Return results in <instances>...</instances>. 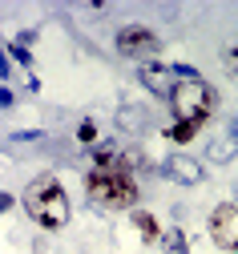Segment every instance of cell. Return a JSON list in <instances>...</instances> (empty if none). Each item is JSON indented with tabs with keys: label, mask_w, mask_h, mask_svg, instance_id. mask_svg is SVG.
<instances>
[{
	"label": "cell",
	"mask_w": 238,
	"mask_h": 254,
	"mask_svg": "<svg viewBox=\"0 0 238 254\" xmlns=\"http://www.w3.org/2000/svg\"><path fill=\"white\" fill-rule=\"evenodd\" d=\"M24 210L41 230H65L69 226V198H65V190H61V182L53 174H41V178L28 182Z\"/></svg>",
	"instance_id": "1"
},
{
	"label": "cell",
	"mask_w": 238,
	"mask_h": 254,
	"mask_svg": "<svg viewBox=\"0 0 238 254\" xmlns=\"http://www.w3.org/2000/svg\"><path fill=\"white\" fill-rule=\"evenodd\" d=\"M85 190L101 210H129L138 202V186L125 170H93L85 178Z\"/></svg>",
	"instance_id": "2"
},
{
	"label": "cell",
	"mask_w": 238,
	"mask_h": 254,
	"mask_svg": "<svg viewBox=\"0 0 238 254\" xmlns=\"http://www.w3.org/2000/svg\"><path fill=\"white\" fill-rule=\"evenodd\" d=\"M174 113L178 121H190V125H202L214 109H218V97H214V89L202 81V77H190V81H178V93H174Z\"/></svg>",
	"instance_id": "3"
},
{
	"label": "cell",
	"mask_w": 238,
	"mask_h": 254,
	"mask_svg": "<svg viewBox=\"0 0 238 254\" xmlns=\"http://www.w3.org/2000/svg\"><path fill=\"white\" fill-rule=\"evenodd\" d=\"M210 238H214V246H218V250L238 254V206L222 202V206H214V210H210Z\"/></svg>",
	"instance_id": "4"
},
{
	"label": "cell",
	"mask_w": 238,
	"mask_h": 254,
	"mask_svg": "<svg viewBox=\"0 0 238 254\" xmlns=\"http://www.w3.org/2000/svg\"><path fill=\"white\" fill-rule=\"evenodd\" d=\"M161 178L178 182V186H202L206 182V166L198 162V157H186V153H174L161 162Z\"/></svg>",
	"instance_id": "5"
},
{
	"label": "cell",
	"mask_w": 238,
	"mask_h": 254,
	"mask_svg": "<svg viewBox=\"0 0 238 254\" xmlns=\"http://www.w3.org/2000/svg\"><path fill=\"white\" fill-rule=\"evenodd\" d=\"M117 53L121 57H154L158 53V37L150 33V28H142V24H125L121 33H117Z\"/></svg>",
	"instance_id": "6"
},
{
	"label": "cell",
	"mask_w": 238,
	"mask_h": 254,
	"mask_svg": "<svg viewBox=\"0 0 238 254\" xmlns=\"http://www.w3.org/2000/svg\"><path fill=\"white\" fill-rule=\"evenodd\" d=\"M206 157H210L214 166H226V162H234V157H238V117H234V121H226L222 129L210 137Z\"/></svg>",
	"instance_id": "7"
},
{
	"label": "cell",
	"mask_w": 238,
	"mask_h": 254,
	"mask_svg": "<svg viewBox=\"0 0 238 254\" xmlns=\"http://www.w3.org/2000/svg\"><path fill=\"white\" fill-rule=\"evenodd\" d=\"M142 85L154 93V97H161V101H174V93H178V77L165 65H146L142 69Z\"/></svg>",
	"instance_id": "8"
},
{
	"label": "cell",
	"mask_w": 238,
	"mask_h": 254,
	"mask_svg": "<svg viewBox=\"0 0 238 254\" xmlns=\"http://www.w3.org/2000/svg\"><path fill=\"white\" fill-rule=\"evenodd\" d=\"M117 125L129 129V133H142L146 125H150V113H146L142 105H121V109H117Z\"/></svg>",
	"instance_id": "9"
},
{
	"label": "cell",
	"mask_w": 238,
	"mask_h": 254,
	"mask_svg": "<svg viewBox=\"0 0 238 254\" xmlns=\"http://www.w3.org/2000/svg\"><path fill=\"white\" fill-rule=\"evenodd\" d=\"M158 246H161L165 254H186V250H190V238H186V230L169 226V230H161V234H158Z\"/></svg>",
	"instance_id": "10"
},
{
	"label": "cell",
	"mask_w": 238,
	"mask_h": 254,
	"mask_svg": "<svg viewBox=\"0 0 238 254\" xmlns=\"http://www.w3.org/2000/svg\"><path fill=\"white\" fill-rule=\"evenodd\" d=\"M133 226H138V234L146 238V242H158V218L154 214H146V210H138V214H133Z\"/></svg>",
	"instance_id": "11"
},
{
	"label": "cell",
	"mask_w": 238,
	"mask_h": 254,
	"mask_svg": "<svg viewBox=\"0 0 238 254\" xmlns=\"http://www.w3.org/2000/svg\"><path fill=\"white\" fill-rule=\"evenodd\" d=\"M194 133H198V125H190V121H178L174 129H169V137H174V141H190Z\"/></svg>",
	"instance_id": "12"
},
{
	"label": "cell",
	"mask_w": 238,
	"mask_h": 254,
	"mask_svg": "<svg viewBox=\"0 0 238 254\" xmlns=\"http://www.w3.org/2000/svg\"><path fill=\"white\" fill-rule=\"evenodd\" d=\"M8 57H12V61H16V65H24V69H28V65H32V57H28V49H24V45H20V41H12V45H8Z\"/></svg>",
	"instance_id": "13"
},
{
	"label": "cell",
	"mask_w": 238,
	"mask_h": 254,
	"mask_svg": "<svg viewBox=\"0 0 238 254\" xmlns=\"http://www.w3.org/2000/svg\"><path fill=\"white\" fill-rule=\"evenodd\" d=\"M222 61H226V73L238 77V45H226V49H222Z\"/></svg>",
	"instance_id": "14"
},
{
	"label": "cell",
	"mask_w": 238,
	"mask_h": 254,
	"mask_svg": "<svg viewBox=\"0 0 238 254\" xmlns=\"http://www.w3.org/2000/svg\"><path fill=\"white\" fill-rule=\"evenodd\" d=\"M77 137H81V141H93V137H97V125H93V121H81V129H77Z\"/></svg>",
	"instance_id": "15"
},
{
	"label": "cell",
	"mask_w": 238,
	"mask_h": 254,
	"mask_svg": "<svg viewBox=\"0 0 238 254\" xmlns=\"http://www.w3.org/2000/svg\"><path fill=\"white\" fill-rule=\"evenodd\" d=\"M41 137V129H20V133H12V141H37Z\"/></svg>",
	"instance_id": "16"
},
{
	"label": "cell",
	"mask_w": 238,
	"mask_h": 254,
	"mask_svg": "<svg viewBox=\"0 0 238 254\" xmlns=\"http://www.w3.org/2000/svg\"><path fill=\"white\" fill-rule=\"evenodd\" d=\"M12 101H16V93H12V89H4V85H0V109H8Z\"/></svg>",
	"instance_id": "17"
},
{
	"label": "cell",
	"mask_w": 238,
	"mask_h": 254,
	"mask_svg": "<svg viewBox=\"0 0 238 254\" xmlns=\"http://www.w3.org/2000/svg\"><path fill=\"white\" fill-rule=\"evenodd\" d=\"M8 73H12V61H8V53H0V81H8Z\"/></svg>",
	"instance_id": "18"
},
{
	"label": "cell",
	"mask_w": 238,
	"mask_h": 254,
	"mask_svg": "<svg viewBox=\"0 0 238 254\" xmlns=\"http://www.w3.org/2000/svg\"><path fill=\"white\" fill-rule=\"evenodd\" d=\"M4 210H12V194H0V214Z\"/></svg>",
	"instance_id": "19"
}]
</instances>
